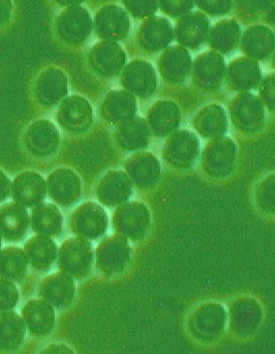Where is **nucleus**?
Segmentation results:
<instances>
[{"instance_id": "obj_14", "label": "nucleus", "mask_w": 275, "mask_h": 354, "mask_svg": "<svg viewBox=\"0 0 275 354\" xmlns=\"http://www.w3.org/2000/svg\"><path fill=\"white\" fill-rule=\"evenodd\" d=\"M35 93L41 106L53 107L60 103L68 93V77L60 68H46L37 77Z\"/></svg>"}, {"instance_id": "obj_31", "label": "nucleus", "mask_w": 275, "mask_h": 354, "mask_svg": "<svg viewBox=\"0 0 275 354\" xmlns=\"http://www.w3.org/2000/svg\"><path fill=\"white\" fill-rule=\"evenodd\" d=\"M191 54L181 46L168 48L160 59V72L168 81L179 82L187 78L191 70Z\"/></svg>"}, {"instance_id": "obj_26", "label": "nucleus", "mask_w": 275, "mask_h": 354, "mask_svg": "<svg viewBox=\"0 0 275 354\" xmlns=\"http://www.w3.org/2000/svg\"><path fill=\"white\" fill-rule=\"evenodd\" d=\"M91 58L93 68L104 75L117 74L126 62V54L116 41H99L91 49Z\"/></svg>"}, {"instance_id": "obj_28", "label": "nucleus", "mask_w": 275, "mask_h": 354, "mask_svg": "<svg viewBox=\"0 0 275 354\" xmlns=\"http://www.w3.org/2000/svg\"><path fill=\"white\" fill-rule=\"evenodd\" d=\"M224 59L218 52H206L196 59L193 77L200 86L214 89L220 86L224 76Z\"/></svg>"}, {"instance_id": "obj_24", "label": "nucleus", "mask_w": 275, "mask_h": 354, "mask_svg": "<svg viewBox=\"0 0 275 354\" xmlns=\"http://www.w3.org/2000/svg\"><path fill=\"white\" fill-rule=\"evenodd\" d=\"M180 124L178 106L170 101H160L148 112V128L156 137L172 134Z\"/></svg>"}, {"instance_id": "obj_38", "label": "nucleus", "mask_w": 275, "mask_h": 354, "mask_svg": "<svg viewBox=\"0 0 275 354\" xmlns=\"http://www.w3.org/2000/svg\"><path fill=\"white\" fill-rule=\"evenodd\" d=\"M261 318L259 306L254 301H240L232 308V326L238 333H249Z\"/></svg>"}, {"instance_id": "obj_1", "label": "nucleus", "mask_w": 275, "mask_h": 354, "mask_svg": "<svg viewBox=\"0 0 275 354\" xmlns=\"http://www.w3.org/2000/svg\"><path fill=\"white\" fill-rule=\"evenodd\" d=\"M60 270L73 279H83L93 266V245L87 239L70 237L60 245L57 253Z\"/></svg>"}, {"instance_id": "obj_23", "label": "nucleus", "mask_w": 275, "mask_h": 354, "mask_svg": "<svg viewBox=\"0 0 275 354\" xmlns=\"http://www.w3.org/2000/svg\"><path fill=\"white\" fill-rule=\"evenodd\" d=\"M126 174L140 189L153 187L160 174L158 160L149 153L132 156L126 163Z\"/></svg>"}, {"instance_id": "obj_3", "label": "nucleus", "mask_w": 275, "mask_h": 354, "mask_svg": "<svg viewBox=\"0 0 275 354\" xmlns=\"http://www.w3.org/2000/svg\"><path fill=\"white\" fill-rule=\"evenodd\" d=\"M150 224L147 206L140 202L131 201L120 204L113 214V226L117 234L132 241H141Z\"/></svg>"}, {"instance_id": "obj_17", "label": "nucleus", "mask_w": 275, "mask_h": 354, "mask_svg": "<svg viewBox=\"0 0 275 354\" xmlns=\"http://www.w3.org/2000/svg\"><path fill=\"white\" fill-rule=\"evenodd\" d=\"M47 191L58 205H72L81 196L80 178L73 170L60 168L48 176Z\"/></svg>"}, {"instance_id": "obj_9", "label": "nucleus", "mask_w": 275, "mask_h": 354, "mask_svg": "<svg viewBox=\"0 0 275 354\" xmlns=\"http://www.w3.org/2000/svg\"><path fill=\"white\" fill-rule=\"evenodd\" d=\"M57 120L58 124L68 132H83L93 122L91 104L78 95L64 97L58 107Z\"/></svg>"}, {"instance_id": "obj_29", "label": "nucleus", "mask_w": 275, "mask_h": 354, "mask_svg": "<svg viewBox=\"0 0 275 354\" xmlns=\"http://www.w3.org/2000/svg\"><path fill=\"white\" fill-rule=\"evenodd\" d=\"M138 109L137 101L132 93L124 91L109 93L103 106V115L111 124H122L134 118Z\"/></svg>"}, {"instance_id": "obj_47", "label": "nucleus", "mask_w": 275, "mask_h": 354, "mask_svg": "<svg viewBox=\"0 0 275 354\" xmlns=\"http://www.w3.org/2000/svg\"><path fill=\"white\" fill-rule=\"evenodd\" d=\"M2 237L1 235H0V249H1V243H2Z\"/></svg>"}, {"instance_id": "obj_36", "label": "nucleus", "mask_w": 275, "mask_h": 354, "mask_svg": "<svg viewBox=\"0 0 275 354\" xmlns=\"http://www.w3.org/2000/svg\"><path fill=\"white\" fill-rule=\"evenodd\" d=\"M228 79L234 89L254 88L261 80V70L255 60L237 58L229 66Z\"/></svg>"}, {"instance_id": "obj_41", "label": "nucleus", "mask_w": 275, "mask_h": 354, "mask_svg": "<svg viewBox=\"0 0 275 354\" xmlns=\"http://www.w3.org/2000/svg\"><path fill=\"white\" fill-rule=\"evenodd\" d=\"M19 301V291L12 281L0 278V313L10 311Z\"/></svg>"}, {"instance_id": "obj_2", "label": "nucleus", "mask_w": 275, "mask_h": 354, "mask_svg": "<svg viewBox=\"0 0 275 354\" xmlns=\"http://www.w3.org/2000/svg\"><path fill=\"white\" fill-rule=\"evenodd\" d=\"M56 32L64 43L78 45L88 39L93 30V19L83 6L66 8L55 21Z\"/></svg>"}, {"instance_id": "obj_16", "label": "nucleus", "mask_w": 275, "mask_h": 354, "mask_svg": "<svg viewBox=\"0 0 275 354\" xmlns=\"http://www.w3.org/2000/svg\"><path fill=\"white\" fill-rule=\"evenodd\" d=\"M76 291L74 279L64 272L46 277L39 287V295L56 309H66L72 304Z\"/></svg>"}, {"instance_id": "obj_15", "label": "nucleus", "mask_w": 275, "mask_h": 354, "mask_svg": "<svg viewBox=\"0 0 275 354\" xmlns=\"http://www.w3.org/2000/svg\"><path fill=\"white\" fill-rule=\"evenodd\" d=\"M226 324V311L218 304L200 306L191 317L189 326L200 339L211 340L222 333Z\"/></svg>"}, {"instance_id": "obj_22", "label": "nucleus", "mask_w": 275, "mask_h": 354, "mask_svg": "<svg viewBox=\"0 0 275 354\" xmlns=\"http://www.w3.org/2000/svg\"><path fill=\"white\" fill-rule=\"evenodd\" d=\"M22 318L31 334L47 336L55 326V310L44 299H32L23 307Z\"/></svg>"}, {"instance_id": "obj_5", "label": "nucleus", "mask_w": 275, "mask_h": 354, "mask_svg": "<svg viewBox=\"0 0 275 354\" xmlns=\"http://www.w3.org/2000/svg\"><path fill=\"white\" fill-rule=\"evenodd\" d=\"M106 210L95 202H85L74 210L70 216V228L81 239H97L105 234L108 228Z\"/></svg>"}, {"instance_id": "obj_35", "label": "nucleus", "mask_w": 275, "mask_h": 354, "mask_svg": "<svg viewBox=\"0 0 275 354\" xmlns=\"http://www.w3.org/2000/svg\"><path fill=\"white\" fill-rule=\"evenodd\" d=\"M25 336L26 324L22 317L12 311L0 313V351H16Z\"/></svg>"}, {"instance_id": "obj_33", "label": "nucleus", "mask_w": 275, "mask_h": 354, "mask_svg": "<svg viewBox=\"0 0 275 354\" xmlns=\"http://www.w3.org/2000/svg\"><path fill=\"white\" fill-rule=\"evenodd\" d=\"M241 27L234 19L218 21L210 28L208 41L212 49L220 53H229L238 45Z\"/></svg>"}, {"instance_id": "obj_39", "label": "nucleus", "mask_w": 275, "mask_h": 354, "mask_svg": "<svg viewBox=\"0 0 275 354\" xmlns=\"http://www.w3.org/2000/svg\"><path fill=\"white\" fill-rule=\"evenodd\" d=\"M124 10L135 19L144 20L158 12V0H122Z\"/></svg>"}, {"instance_id": "obj_20", "label": "nucleus", "mask_w": 275, "mask_h": 354, "mask_svg": "<svg viewBox=\"0 0 275 354\" xmlns=\"http://www.w3.org/2000/svg\"><path fill=\"white\" fill-rule=\"evenodd\" d=\"M122 84L133 95L149 97L155 91V71L149 62L135 60L130 62L124 70Z\"/></svg>"}, {"instance_id": "obj_44", "label": "nucleus", "mask_w": 275, "mask_h": 354, "mask_svg": "<svg viewBox=\"0 0 275 354\" xmlns=\"http://www.w3.org/2000/svg\"><path fill=\"white\" fill-rule=\"evenodd\" d=\"M10 187H12V183L10 178L2 170H0V203L8 199L10 194Z\"/></svg>"}, {"instance_id": "obj_4", "label": "nucleus", "mask_w": 275, "mask_h": 354, "mask_svg": "<svg viewBox=\"0 0 275 354\" xmlns=\"http://www.w3.org/2000/svg\"><path fill=\"white\" fill-rule=\"evenodd\" d=\"M130 258V243L120 234L112 235L102 241L95 252L97 268L106 276L122 274L128 266Z\"/></svg>"}, {"instance_id": "obj_34", "label": "nucleus", "mask_w": 275, "mask_h": 354, "mask_svg": "<svg viewBox=\"0 0 275 354\" xmlns=\"http://www.w3.org/2000/svg\"><path fill=\"white\" fill-rule=\"evenodd\" d=\"M196 130L205 138H220L228 130V120L225 110L211 105L202 109L196 116Z\"/></svg>"}, {"instance_id": "obj_8", "label": "nucleus", "mask_w": 275, "mask_h": 354, "mask_svg": "<svg viewBox=\"0 0 275 354\" xmlns=\"http://www.w3.org/2000/svg\"><path fill=\"white\" fill-rule=\"evenodd\" d=\"M59 142V131L49 120H37L28 127L25 133V147L31 155L37 158L53 155L57 151Z\"/></svg>"}, {"instance_id": "obj_42", "label": "nucleus", "mask_w": 275, "mask_h": 354, "mask_svg": "<svg viewBox=\"0 0 275 354\" xmlns=\"http://www.w3.org/2000/svg\"><path fill=\"white\" fill-rule=\"evenodd\" d=\"M195 6L210 17H222L232 10V0H195Z\"/></svg>"}, {"instance_id": "obj_30", "label": "nucleus", "mask_w": 275, "mask_h": 354, "mask_svg": "<svg viewBox=\"0 0 275 354\" xmlns=\"http://www.w3.org/2000/svg\"><path fill=\"white\" fill-rule=\"evenodd\" d=\"M31 228L37 234L58 236L64 227V216L59 208L52 203H41L33 207L30 216Z\"/></svg>"}, {"instance_id": "obj_43", "label": "nucleus", "mask_w": 275, "mask_h": 354, "mask_svg": "<svg viewBox=\"0 0 275 354\" xmlns=\"http://www.w3.org/2000/svg\"><path fill=\"white\" fill-rule=\"evenodd\" d=\"M12 14V0H0V27L10 22Z\"/></svg>"}, {"instance_id": "obj_19", "label": "nucleus", "mask_w": 275, "mask_h": 354, "mask_svg": "<svg viewBox=\"0 0 275 354\" xmlns=\"http://www.w3.org/2000/svg\"><path fill=\"white\" fill-rule=\"evenodd\" d=\"M29 226L28 212L17 202L0 206V235L10 243L24 239Z\"/></svg>"}, {"instance_id": "obj_45", "label": "nucleus", "mask_w": 275, "mask_h": 354, "mask_svg": "<svg viewBox=\"0 0 275 354\" xmlns=\"http://www.w3.org/2000/svg\"><path fill=\"white\" fill-rule=\"evenodd\" d=\"M41 353H74V351L64 344H52L41 351Z\"/></svg>"}, {"instance_id": "obj_40", "label": "nucleus", "mask_w": 275, "mask_h": 354, "mask_svg": "<svg viewBox=\"0 0 275 354\" xmlns=\"http://www.w3.org/2000/svg\"><path fill=\"white\" fill-rule=\"evenodd\" d=\"M158 4L164 15L170 18L178 19L191 12L195 6V0H158Z\"/></svg>"}, {"instance_id": "obj_12", "label": "nucleus", "mask_w": 275, "mask_h": 354, "mask_svg": "<svg viewBox=\"0 0 275 354\" xmlns=\"http://www.w3.org/2000/svg\"><path fill=\"white\" fill-rule=\"evenodd\" d=\"M47 183L39 174L21 172L15 177L10 187L12 199L25 208H33L43 203L47 196Z\"/></svg>"}, {"instance_id": "obj_37", "label": "nucleus", "mask_w": 275, "mask_h": 354, "mask_svg": "<svg viewBox=\"0 0 275 354\" xmlns=\"http://www.w3.org/2000/svg\"><path fill=\"white\" fill-rule=\"evenodd\" d=\"M28 264L24 250L14 245L0 250V278L21 282L26 274Z\"/></svg>"}, {"instance_id": "obj_13", "label": "nucleus", "mask_w": 275, "mask_h": 354, "mask_svg": "<svg viewBox=\"0 0 275 354\" xmlns=\"http://www.w3.org/2000/svg\"><path fill=\"white\" fill-rule=\"evenodd\" d=\"M138 41L143 49L156 52L168 47L174 39L172 23L166 17L144 19L138 30Z\"/></svg>"}, {"instance_id": "obj_6", "label": "nucleus", "mask_w": 275, "mask_h": 354, "mask_svg": "<svg viewBox=\"0 0 275 354\" xmlns=\"http://www.w3.org/2000/svg\"><path fill=\"white\" fill-rule=\"evenodd\" d=\"M93 26L99 39L110 41H122L130 33V15L117 4H108L97 10Z\"/></svg>"}, {"instance_id": "obj_32", "label": "nucleus", "mask_w": 275, "mask_h": 354, "mask_svg": "<svg viewBox=\"0 0 275 354\" xmlns=\"http://www.w3.org/2000/svg\"><path fill=\"white\" fill-rule=\"evenodd\" d=\"M149 134L147 122L143 118L134 116L120 124L116 131V138L126 151H139L147 147Z\"/></svg>"}, {"instance_id": "obj_7", "label": "nucleus", "mask_w": 275, "mask_h": 354, "mask_svg": "<svg viewBox=\"0 0 275 354\" xmlns=\"http://www.w3.org/2000/svg\"><path fill=\"white\" fill-rule=\"evenodd\" d=\"M200 151L199 139L191 131L173 133L164 147V158L177 168H189L196 161Z\"/></svg>"}, {"instance_id": "obj_25", "label": "nucleus", "mask_w": 275, "mask_h": 354, "mask_svg": "<svg viewBox=\"0 0 275 354\" xmlns=\"http://www.w3.org/2000/svg\"><path fill=\"white\" fill-rule=\"evenodd\" d=\"M24 252L33 270L47 272L57 258L58 248L51 237L37 234L27 241Z\"/></svg>"}, {"instance_id": "obj_46", "label": "nucleus", "mask_w": 275, "mask_h": 354, "mask_svg": "<svg viewBox=\"0 0 275 354\" xmlns=\"http://www.w3.org/2000/svg\"><path fill=\"white\" fill-rule=\"evenodd\" d=\"M58 6L62 8H72V6H78L84 3L86 0H54Z\"/></svg>"}, {"instance_id": "obj_18", "label": "nucleus", "mask_w": 275, "mask_h": 354, "mask_svg": "<svg viewBox=\"0 0 275 354\" xmlns=\"http://www.w3.org/2000/svg\"><path fill=\"white\" fill-rule=\"evenodd\" d=\"M230 112L233 122L240 130L254 132L259 130L263 124V105L252 93H243L234 100Z\"/></svg>"}, {"instance_id": "obj_10", "label": "nucleus", "mask_w": 275, "mask_h": 354, "mask_svg": "<svg viewBox=\"0 0 275 354\" xmlns=\"http://www.w3.org/2000/svg\"><path fill=\"white\" fill-rule=\"evenodd\" d=\"M236 153V145L230 138L216 139L205 147L204 169L209 176H228L234 167Z\"/></svg>"}, {"instance_id": "obj_21", "label": "nucleus", "mask_w": 275, "mask_h": 354, "mask_svg": "<svg viewBox=\"0 0 275 354\" xmlns=\"http://www.w3.org/2000/svg\"><path fill=\"white\" fill-rule=\"evenodd\" d=\"M133 183L128 174L111 171L102 178L97 187V198L106 206H120L130 199Z\"/></svg>"}, {"instance_id": "obj_11", "label": "nucleus", "mask_w": 275, "mask_h": 354, "mask_svg": "<svg viewBox=\"0 0 275 354\" xmlns=\"http://www.w3.org/2000/svg\"><path fill=\"white\" fill-rule=\"evenodd\" d=\"M210 22L204 12H189L178 18L175 25L174 35L180 45L189 49L201 47L209 35Z\"/></svg>"}, {"instance_id": "obj_27", "label": "nucleus", "mask_w": 275, "mask_h": 354, "mask_svg": "<svg viewBox=\"0 0 275 354\" xmlns=\"http://www.w3.org/2000/svg\"><path fill=\"white\" fill-rule=\"evenodd\" d=\"M274 33L265 25H252L241 37V48L247 55L256 59L268 57L274 51Z\"/></svg>"}]
</instances>
